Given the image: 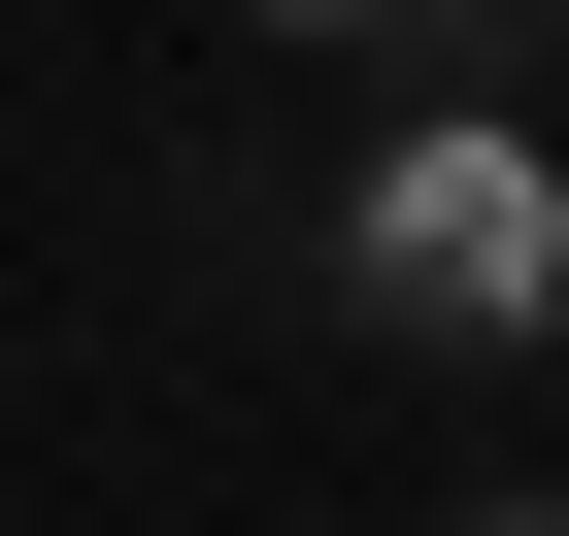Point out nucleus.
<instances>
[{"label":"nucleus","mask_w":569,"mask_h":536,"mask_svg":"<svg viewBox=\"0 0 569 536\" xmlns=\"http://www.w3.org/2000/svg\"><path fill=\"white\" fill-rule=\"evenodd\" d=\"M336 268H369V336H436V369H502V336H569V168H536L502 101H436V135H369V201H336Z\"/></svg>","instance_id":"1"},{"label":"nucleus","mask_w":569,"mask_h":536,"mask_svg":"<svg viewBox=\"0 0 569 536\" xmlns=\"http://www.w3.org/2000/svg\"><path fill=\"white\" fill-rule=\"evenodd\" d=\"M302 34H336V0H302Z\"/></svg>","instance_id":"2"}]
</instances>
